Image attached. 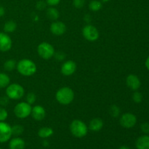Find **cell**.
Wrapping results in <instances>:
<instances>
[{
    "instance_id": "obj_1",
    "label": "cell",
    "mask_w": 149,
    "mask_h": 149,
    "mask_svg": "<svg viewBox=\"0 0 149 149\" xmlns=\"http://www.w3.org/2000/svg\"><path fill=\"white\" fill-rule=\"evenodd\" d=\"M17 71L24 77H31L36 71V65L33 61L29 59H22L17 63Z\"/></svg>"
},
{
    "instance_id": "obj_2",
    "label": "cell",
    "mask_w": 149,
    "mask_h": 149,
    "mask_svg": "<svg viewBox=\"0 0 149 149\" xmlns=\"http://www.w3.org/2000/svg\"><path fill=\"white\" fill-rule=\"evenodd\" d=\"M57 101L61 105L70 104L74 99V93L72 89L68 87H63L59 89L55 94Z\"/></svg>"
},
{
    "instance_id": "obj_3",
    "label": "cell",
    "mask_w": 149,
    "mask_h": 149,
    "mask_svg": "<svg viewBox=\"0 0 149 149\" xmlns=\"http://www.w3.org/2000/svg\"><path fill=\"white\" fill-rule=\"evenodd\" d=\"M70 131L74 137L78 138H84L88 132V127L84 122L79 119H74L70 125Z\"/></svg>"
},
{
    "instance_id": "obj_4",
    "label": "cell",
    "mask_w": 149,
    "mask_h": 149,
    "mask_svg": "<svg viewBox=\"0 0 149 149\" xmlns=\"http://www.w3.org/2000/svg\"><path fill=\"white\" fill-rule=\"evenodd\" d=\"M6 95L12 100H19L24 95V89L20 84L16 83L9 84L6 89Z\"/></svg>"
},
{
    "instance_id": "obj_5",
    "label": "cell",
    "mask_w": 149,
    "mask_h": 149,
    "mask_svg": "<svg viewBox=\"0 0 149 149\" xmlns=\"http://www.w3.org/2000/svg\"><path fill=\"white\" fill-rule=\"evenodd\" d=\"M37 52L42 59L49 60L54 56L55 49L51 44L48 42H42L38 45Z\"/></svg>"
},
{
    "instance_id": "obj_6",
    "label": "cell",
    "mask_w": 149,
    "mask_h": 149,
    "mask_svg": "<svg viewBox=\"0 0 149 149\" xmlns=\"http://www.w3.org/2000/svg\"><path fill=\"white\" fill-rule=\"evenodd\" d=\"M32 107L27 102H21L15 106L14 113L19 119H25L30 116Z\"/></svg>"
},
{
    "instance_id": "obj_7",
    "label": "cell",
    "mask_w": 149,
    "mask_h": 149,
    "mask_svg": "<svg viewBox=\"0 0 149 149\" xmlns=\"http://www.w3.org/2000/svg\"><path fill=\"white\" fill-rule=\"evenodd\" d=\"M83 36L89 42H95L99 38V31L95 26L87 25L82 29Z\"/></svg>"
},
{
    "instance_id": "obj_8",
    "label": "cell",
    "mask_w": 149,
    "mask_h": 149,
    "mask_svg": "<svg viewBox=\"0 0 149 149\" xmlns=\"http://www.w3.org/2000/svg\"><path fill=\"white\" fill-rule=\"evenodd\" d=\"M121 126L126 129H130L133 127L137 123V117L132 113H125L122 115L119 119Z\"/></svg>"
},
{
    "instance_id": "obj_9",
    "label": "cell",
    "mask_w": 149,
    "mask_h": 149,
    "mask_svg": "<svg viewBox=\"0 0 149 149\" xmlns=\"http://www.w3.org/2000/svg\"><path fill=\"white\" fill-rule=\"evenodd\" d=\"M12 129L10 125L4 122H0V143H5L12 136Z\"/></svg>"
},
{
    "instance_id": "obj_10",
    "label": "cell",
    "mask_w": 149,
    "mask_h": 149,
    "mask_svg": "<svg viewBox=\"0 0 149 149\" xmlns=\"http://www.w3.org/2000/svg\"><path fill=\"white\" fill-rule=\"evenodd\" d=\"M12 39L7 33L0 32V51L7 52L12 47Z\"/></svg>"
},
{
    "instance_id": "obj_11",
    "label": "cell",
    "mask_w": 149,
    "mask_h": 149,
    "mask_svg": "<svg viewBox=\"0 0 149 149\" xmlns=\"http://www.w3.org/2000/svg\"><path fill=\"white\" fill-rule=\"evenodd\" d=\"M76 70H77L76 63L74 61H67L63 63L61 71L63 75L68 77V76H71L72 74H74Z\"/></svg>"
},
{
    "instance_id": "obj_12",
    "label": "cell",
    "mask_w": 149,
    "mask_h": 149,
    "mask_svg": "<svg viewBox=\"0 0 149 149\" xmlns=\"http://www.w3.org/2000/svg\"><path fill=\"white\" fill-rule=\"evenodd\" d=\"M50 31L55 36H61L66 31V26L61 21L52 22L50 25Z\"/></svg>"
},
{
    "instance_id": "obj_13",
    "label": "cell",
    "mask_w": 149,
    "mask_h": 149,
    "mask_svg": "<svg viewBox=\"0 0 149 149\" xmlns=\"http://www.w3.org/2000/svg\"><path fill=\"white\" fill-rule=\"evenodd\" d=\"M126 84L130 89L136 91L141 87V80L135 74H130L126 79Z\"/></svg>"
},
{
    "instance_id": "obj_14",
    "label": "cell",
    "mask_w": 149,
    "mask_h": 149,
    "mask_svg": "<svg viewBox=\"0 0 149 149\" xmlns=\"http://www.w3.org/2000/svg\"><path fill=\"white\" fill-rule=\"evenodd\" d=\"M32 118L36 121H42L46 116V111L44 107L42 106H35L32 108L31 113Z\"/></svg>"
},
{
    "instance_id": "obj_15",
    "label": "cell",
    "mask_w": 149,
    "mask_h": 149,
    "mask_svg": "<svg viewBox=\"0 0 149 149\" xmlns=\"http://www.w3.org/2000/svg\"><path fill=\"white\" fill-rule=\"evenodd\" d=\"M137 149H149V135H144L139 137L135 142Z\"/></svg>"
},
{
    "instance_id": "obj_16",
    "label": "cell",
    "mask_w": 149,
    "mask_h": 149,
    "mask_svg": "<svg viewBox=\"0 0 149 149\" xmlns=\"http://www.w3.org/2000/svg\"><path fill=\"white\" fill-rule=\"evenodd\" d=\"M103 122L100 118H95L92 119L89 124L88 128L93 132H98L103 128Z\"/></svg>"
},
{
    "instance_id": "obj_17",
    "label": "cell",
    "mask_w": 149,
    "mask_h": 149,
    "mask_svg": "<svg viewBox=\"0 0 149 149\" xmlns=\"http://www.w3.org/2000/svg\"><path fill=\"white\" fill-rule=\"evenodd\" d=\"M25 141L20 138H14L10 140L9 143V148L10 149H24Z\"/></svg>"
},
{
    "instance_id": "obj_18",
    "label": "cell",
    "mask_w": 149,
    "mask_h": 149,
    "mask_svg": "<svg viewBox=\"0 0 149 149\" xmlns=\"http://www.w3.org/2000/svg\"><path fill=\"white\" fill-rule=\"evenodd\" d=\"M53 130L49 127H44L40 128L38 131V135L41 138L46 139V138H49L53 135Z\"/></svg>"
},
{
    "instance_id": "obj_19",
    "label": "cell",
    "mask_w": 149,
    "mask_h": 149,
    "mask_svg": "<svg viewBox=\"0 0 149 149\" xmlns=\"http://www.w3.org/2000/svg\"><path fill=\"white\" fill-rule=\"evenodd\" d=\"M47 16L50 20H56L59 17L60 13L56 8L54 7H50L47 10Z\"/></svg>"
},
{
    "instance_id": "obj_20",
    "label": "cell",
    "mask_w": 149,
    "mask_h": 149,
    "mask_svg": "<svg viewBox=\"0 0 149 149\" xmlns=\"http://www.w3.org/2000/svg\"><path fill=\"white\" fill-rule=\"evenodd\" d=\"M103 7V4L100 0H92L89 3V9L93 12H97Z\"/></svg>"
},
{
    "instance_id": "obj_21",
    "label": "cell",
    "mask_w": 149,
    "mask_h": 149,
    "mask_svg": "<svg viewBox=\"0 0 149 149\" xmlns=\"http://www.w3.org/2000/svg\"><path fill=\"white\" fill-rule=\"evenodd\" d=\"M17 24L13 20H8L4 25V31L5 33H12L16 30Z\"/></svg>"
},
{
    "instance_id": "obj_22",
    "label": "cell",
    "mask_w": 149,
    "mask_h": 149,
    "mask_svg": "<svg viewBox=\"0 0 149 149\" xmlns=\"http://www.w3.org/2000/svg\"><path fill=\"white\" fill-rule=\"evenodd\" d=\"M10 79L7 74L0 73V88H5L10 84Z\"/></svg>"
},
{
    "instance_id": "obj_23",
    "label": "cell",
    "mask_w": 149,
    "mask_h": 149,
    "mask_svg": "<svg viewBox=\"0 0 149 149\" xmlns=\"http://www.w3.org/2000/svg\"><path fill=\"white\" fill-rule=\"evenodd\" d=\"M16 66H17V62L13 59L7 60L4 64V69L8 71H13L15 68H16Z\"/></svg>"
},
{
    "instance_id": "obj_24",
    "label": "cell",
    "mask_w": 149,
    "mask_h": 149,
    "mask_svg": "<svg viewBox=\"0 0 149 149\" xmlns=\"http://www.w3.org/2000/svg\"><path fill=\"white\" fill-rule=\"evenodd\" d=\"M12 129V135H16V136H18L20 135L23 132V127L22 125H15L14 126L11 127Z\"/></svg>"
},
{
    "instance_id": "obj_25",
    "label": "cell",
    "mask_w": 149,
    "mask_h": 149,
    "mask_svg": "<svg viewBox=\"0 0 149 149\" xmlns=\"http://www.w3.org/2000/svg\"><path fill=\"white\" fill-rule=\"evenodd\" d=\"M109 113L112 117H118L120 114V109L116 105H112L109 109Z\"/></svg>"
},
{
    "instance_id": "obj_26",
    "label": "cell",
    "mask_w": 149,
    "mask_h": 149,
    "mask_svg": "<svg viewBox=\"0 0 149 149\" xmlns=\"http://www.w3.org/2000/svg\"><path fill=\"white\" fill-rule=\"evenodd\" d=\"M132 100L136 103H141L143 100V95L139 92H135L132 95Z\"/></svg>"
},
{
    "instance_id": "obj_27",
    "label": "cell",
    "mask_w": 149,
    "mask_h": 149,
    "mask_svg": "<svg viewBox=\"0 0 149 149\" xmlns=\"http://www.w3.org/2000/svg\"><path fill=\"white\" fill-rule=\"evenodd\" d=\"M36 95L34 94V93H29V94L26 95V102H27L28 103H29L30 105L33 104V103H35V101H36Z\"/></svg>"
},
{
    "instance_id": "obj_28",
    "label": "cell",
    "mask_w": 149,
    "mask_h": 149,
    "mask_svg": "<svg viewBox=\"0 0 149 149\" xmlns=\"http://www.w3.org/2000/svg\"><path fill=\"white\" fill-rule=\"evenodd\" d=\"M85 4V0H73V5L77 9H81Z\"/></svg>"
},
{
    "instance_id": "obj_29",
    "label": "cell",
    "mask_w": 149,
    "mask_h": 149,
    "mask_svg": "<svg viewBox=\"0 0 149 149\" xmlns=\"http://www.w3.org/2000/svg\"><path fill=\"white\" fill-rule=\"evenodd\" d=\"M8 116V113L3 108H0V122H4L7 119Z\"/></svg>"
},
{
    "instance_id": "obj_30",
    "label": "cell",
    "mask_w": 149,
    "mask_h": 149,
    "mask_svg": "<svg viewBox=\"0 0 149 149\" xmlns=\"http://www.w3.org/2000/svg\"><path fill=\"white\" fill-rule=\"evenodd\" d=\"M47 3L45 1H43V0H40V1H38L36 4V7L38 10H44L45 8H46Z\"/></svg>"
},
{
    "instance_id": "obj_31",
    "label": "cell",
    "mask_w": 149,
    "mask_h": 149,
    "mask_svg": "<svg viewBox=\"0 0 149 149\" xmlns=\"http://www.w3.org/2000/svg\"><path fill=\"white\" fill-rule=\"evenodd\" d=\"M141 130L143 133L148 135L149 134V123L148 122H144L141 125Z\"/></svg>"
},
{
    "instance_id": "obj_32",
    "label": "cell",
    "mask_w": 149,
    "mask_h": 149,
    "mask_svg": "<svg viewBox=\"0 0 149 149\" xmlns=\"http://www.w3.org/2000/svg\"><path fill=\"white\" fill-rule=\"evenodd\" d=\"M54 56H55V59L58 60V61H63V60L65 59V53L63 52H57L56 53L55 52Z\"/></svg>"
},
{
    "instance_id": "obj_33",
    "label": "cell",
    "mask_w": 149,
    "mask_h": 149,
    "mask_svg": "<svg viewBox=\"0 0 149 149\" xmlns=\"http://www.w3.org/2000/svg\"><path fill=\"white\" fill-rule=\"evenodd\" d=\"M45 1H46L47 4L49 5L50 7H55L61 2V0H45Z\"/></svg>"
},
{
    "instance_id": "obj_34",
    "label": "cell",
    "mask_w": 149,
    "mask_h": 149,
    "mask_svg": "<svg viewBox=\"0 0 149 149\" xmlns=\"http://www.w3.org/2000/svg\"><path fill=\"white\" fill-rule=\"evenodd\" d=\"M9 97L7 96L6 97H0V105L3 106H5L8 104L9 103Z\"/></svg>"
},
{
    "instance_id": "obj_35",
    "label": "cell",
    "mask_w": 149,
    "mask_h": 149,
    "mask_svg": "<svg viewBox=\"0 0 149 149\" xmlns=\"http://www.w3.org/2000/svg\"><path fill=\"white\" fill-rule=\"evenodd\" d=\"M84 20H85L87 23H90V20H91V17H90V15H85L84 17Z\"/></svg>"
},
{
    "instance_id": "obj_36",
    "label": "cell",
    "mask_w": 149,
    "mask_h": 149,
    "mask_svg": "<svg viewBox=\"0 0 149 149\" xmlns=\"http://www.w3.org/2000/svg\"><path fill=\"white\" fill-rule=\"evenodd\" d=\"M5 13V10L2 6H0V17H2Z\"/></svg>"
},
{
    "instance_id": "obj_37",
    "label": "cell",
    "mask_w": 149,
    "mask_h": 149,
    "mask_svg": "<svg viewBox=\"0 0 149 149\" xmlns=\"http://www.w3.org/2000/svg\"><path fill=\"white\" fill-rule=\"evenodd\" d=\"M145 64H146V67L147 69H148L149 71V56L148 57V58H147Z\"/></svg>"
},
{
    "instance_id": "obj_38",
    "label": "cell",
    "mask_w": 149,
    "mask_h": 149,
    "mask_svg": "<svg viewBox=\"0 0 149 149\" xmlns=\"http://www.w3.org/2000/svg\"><path fill=\"white\" fill-rule=\"evenodd\" d=\"M119 149H130V148L128 146H122L119 147Z\"/></svg>"
},
{
    "instance_id": "obj_39",
    "label": "cell",
    "mask_w": 149,
    "mask_h": 149,
    "mask_svg": "<svg viewBox=\"0 0 149 149\" xmlns=\"http://www.w3.org/2000/svg\"><path fill=\"white\" fill-rule=\"evenodd\" d=\"M100 1H103V2H108V1H109L110 0H100Z\"/></svg>"
},
{
    "instance_id": "obj_40",
    "label": "cell",
    "mask_w": 149,
    "mask_h": 149,
    "mask_svg": "<svg viewBox=\"0 0 149 149\" xmlns=\"http://www.w3.org/2000/svg\"><path fill=\"white\" fill-rule=\"evenodd\" d=\"M0 149H1V148H0Z\"/></svg>"
}]
</instances>
